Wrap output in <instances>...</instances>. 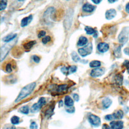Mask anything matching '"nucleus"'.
Returning a JSON list of instances; mask_svg holds the SVG:
<instances>
[{
  "label": "nucleus",
  "instance_id": "f257e3e1",
  "mask_svg": "<svg viewBox=\"0 0 129 129\" xmlns=\"http://www.w3.org/2000/svg\"><path fill=\"white\" fill-rule=\"evenodd\" d=\"M36 85V84L35 82H32L24 86L20 92L17 97L16 98L15 102L18 103L21 101L22 100L25 98L30 94H31L34 90Z\"/></svg>",
  "mask_w": 129,
  "mask_h": 129
},
{
  "label": "nucleus",
  "instance_id": "f03ea898",
  "mask_svg": "<svg viewBox=\"0 0 129 129\" xmlns=\"http://www.w3.org/2000/svg\"><path fill=\"white\" fill-rule=\"evenodd\" d=\"M16 40L14 41L7 42V43L4 44L1 48V61H2L6 57L7 54H8L9 52L10 51L11 48L16 43Z\"/></svg>",
  "mask_w": 129,
  "mask_h": 129
},
{
  "label": "nucleus",
  "instance_id": "7ed1b4c3",
  "mask_svg": "<svg viewBox=\"0 0 129 129\" xmlns=\"http://www.w3.org/2000/svg\"><path fill=\"white\" fill-rule=\"evenodd\" d=\"M73 11L70 9L68 10L64 20V27L66 30H69L71 28L73 18Z\"/></svg>",
  "mask_w": 129,
  "mask_h": 129
},
{
  "label": "nucleus",
  "instance_id": "20e7f679",
  "mask_svg": "<svg viewBox=\"0 0 129 129\" xmlns=\"http://www.w3.org/2000/svg\"><path fill=\"white\" fill-rule=\"evenodd\" d=\"M129 37V27H124L120 33H119L118 40V41L121 43H126Z\"/></svg>",
  "mask_w": 129,
  "mask_h": 129
},
{
  "label": "nucleus",
  "instance_id": "39448f33",
  "mask_svg": "<svg viewBox=\"0 0 129 129\" xmlns=\"http://www.w3.org/2000/svg\"><path fill=\"white\" fill-rule=\"evenodd\" d=\"M46 101L44 97H40L37 103H34L31 107L30 111L32 113H36L42 108V107L46 104Z\"/></svg>",
  "mask_w": 129,
  "mask_h": 129
},
{
  "label": "nucleus",
  "instance_id": "423d86ee",
  "mask_svg": "<svg viewBox=\"0 0 129 129\" xmlns=\"http://www.w3.org/2000/svg\"><path fill=\"white\" fill-rule=\"evenodd\" d=\"M93 50L92 43H89L83 47L78 49V52L82 57H85L91 53Z\"/></svg>",
  "mask_w": 129,
  "mask_h": 129
},
{
  "label": "nucleus",
  "instance_id": "0eeeda50",
  "mask_svg": "<svg viewBox=\"0 0 129 129\" xmlns=\"http://www.w3.org/2000/svg\"><path fill=\"white\" fill-rule=\"evenodd\" d=\"M88 120L90 124L95 127H98L101 124L100 117L94 114H90L88 116Z\"/></svg>",
  "mask_w": 129,
  "mask_h": 129
},
{
  "label": "nucleus",
  "instance_id": "6e6552de",
  "mask_svg": "<svg viewBox=\"0 0 129 129\" xmlns=\"http://www.w3.org/2000/svg\"><path fill=\"white\" fill-rule=\"evenodd\" d=\"M105 73V69L103 68H97L93 69L90 72V76L93 78L102 76Z\"/></svg>",
  "mask_w": 129,
  "mask_h": 129
},
{
  "label": "nucleus",
  "instance_id": "1a4fd4ad",
  "mask_svg": "<svg viewBox=\"0 0 129 129\" xmlns=\"http://www.w3.org/2000/svg\"><path fill=\"white\" fill-rule=\"evenodd\" d=\"M55 12V9L53 7H50L48 8L44 13V18L47 21H49V19H52V16H53Z\"/></svg>",
  "mask_w": 129,
  "mask_h": 129
},
{
  "label": "nucleus",
  "instance_id": "9d476101",
  "mask_svg": "<svg viewBox=\"0 0 129 129\" xmlns=\"http://www.w3.org/2000/svg\"><path fill=\"white\" fill-rule=\"evenodd\" d=\"M110 126L112 129H122L123 128V122L121 120H113L110 122Z\"/></svg>",
  "mask_w": 129,
  "mask_h": 129
},
{
  "label": "nucleus",
  "instance_id": "9b49d317",
  "mask_svg": "<svg viewBox=\"0 0 129 129\" xmlns=\"http://www.w3.org/2000/svg\"><path fill=\"white\" fill-rule=\"evenodd\" d=\"M109 48V45L105 42H100L97 45V49L101 53H104L107 51Z\"/></svg>",
  "mask_w": 129,
  "mask_h": 129
},
{
  "label": "nucleus",
  "instance_id": "f8f14e48",
  "mask_svg": "<svg viewBox=\"0 0 129 129\" xmlns=\"http://www.w3.org/2000/svg\"><path fill=\"white\" fill-rule=\"evenodd\" d=\"M116 15V11L114 9H110L106 11L105 13V18L107 20H111Z\"/></svg>",
  "mask_w": 129,
  "mask_h": 129
},
{
  "label": "nucleus",
  "instance_id": "ddd939ff",
  "mask_svg": "<svg viewBox=\"0 0 129 129\" xmlns=\"http://www.w3.org/2000/svg\"><path fill=\"white\" fill-rule=\"evenodd\" d=\"M95 8H96V7L94 6H93L90 4H88V3L84 4L82 7L83 11L84 12H85L87 13L93 12L95 10Z\"/></svg>",
  "mask_w": 129,
  "mask_h": 129
},
{
  "label": "nucleus",
  "instance_id": "4468645a",
  "mask_svg": "<svg viewBox=\"0 0 129 129\" xmlns=\"http://www.w3.org/2000/svg\"><path fill=\"white\" fill-rule=\"evenodd\" d=\"M33 19V16L32 15H30L29 16L26 17L25 18H24L21 22V26L22 27H24L26 26H27L32 20Z\"/></svg>",
  "mask_w": 129,
  "mask_h": 129
},
{
  "label": "nucleus",
  "instance_id": "2eb2a0df",
  "mask_svg": "<svg viewBox=\"0 0 129 129\" xmlns=\"http://www.w3.org/2000/svg\"><path fill=\"white\" fill-rule=\"evenodd\" d=\"M112 104V100L108 97L104 98L102 101V104L104 109L108 108Z\"/></svg>",
  "mask_w": 129,
  "mask_h": 129
},
{
  "label": "nucleus",
  "instance_id": "dca6fc26",
  "mask_svg": "<svg viewBox=\"0 0 129 129\" xmlns=\"http://www.w3.org/2000/svg\"><path fill=\"white\" fill-rule=\"evenodd\" d=\"M68 86L67 84H61L58 85L55 88V90L58 93L66 92L68 89Z\"/></svg>",
  "mask_w": 129,
  "mask_h": 129
},
{
  "label": "nucleus",
  "instance_id": "f3484780",
  "mask_svg": "<svg viewBox=\"0 0 129 129\" xmlns=\"http://www.w3.org/2000/svg\"><path fill=\"white\" fill-rule=\"evenodd\" d=\"M64 105L68 107H72L74 104L73 99L70 96H66L64 99Z\"/></svg>",
  "mask_w": 129,
  "mask_h": 129
},
{
  "label": "nucleus",
  "instance_id": "a211bd4d",
  "mask_svg": "<svg viewBox=\"0 0 129 129\" xmlns=\"http://www.w3.org/2000/svg\"><path fill=\"white\" fill-rule=\"evenodd\" d=\"M85 30L87 34L89 35H94V37H96L97 36V31L92 27H91L90 26H86L85 27Z\"/></svg>",
  "mask_w": 129,
  "mask_h": 129
},
{
  "label": "nucleus",
  "instance_id": "6ab92c4d",
  "mask_svg": "<svg viewBox=\"0 0 129 129\" xmlns=\"http://www.w3.org/2000/svg\"><path fill=\"white\" fill-rule=\"evenodd\" d=\"M17 34L16 33H14V34H9L8 35L6 36V37H4L3 40L4 42H10L12 41H13L15 38H16Z\"/></svg>",
  "mask_w": 129,
  "mask_h": 129
},
{
  "label": "nucleus",
  "instance_id": "aec40b11",
  "mask_svg": "<svg viewBox=\"0 0 129 129\" xmlns=\"http://www.w3.org/2000/svg\"><path fill=\"white\" fill-rule=\"evenodd\" d=\"M88 42V39L85 36H81L77 42V45L79 46H83Z\"/></svg>",
  "mask_w": 129,
  "mask_h": 129
},
{
  "label": "nucleus",
  "instance_id": "412c9836",
  "mask_svg": "<svg viewBox=\"0 0 129 129\" xmlns=\"http://www.w3.org/2000/svg\"><path fill=\"white\" fill-rule=\"evenodd\" d=\"M112 115L114 119H120L123 117V112L121 110H117L115 112H114Z\"/></svg>",
  "mask_w": 129,
  "mask_h": 129
},
{
  "label": "nucleus",
  "instance_id": "4be33fe9",
  "mask_svg": "<svg viewBox=\"0 0 129 129\" xmlns=\"http://www.w3.org/2000/svg\"><path fill=\"white\" fill-rule=\"evenodd\" d=\"M36 43V41L35 40H31L30 41L23 45V47L26 50L30 49Z\"/></svg>",
  "mask_w": 129,
  "mask_h": 129
},
{
  "label": "nucleus",
  "instance_id": "5701e85b",
  "mask_svg": "<svg viewBox=\"0 0 129 129\" xmlns=\"http://www.w3.org/2000/svg\"><path fill=\"white\" fill-rule=\"evenodd\" d=\"M123 81V77L121 74H117L114 77V82L117 85H121Z\"/></svg>",
  "mask_w": 129,
  "mask_h": 129
},
{
  "label": "nucleus",
  "instance_id": "b1692460",
  "mask_svg": "<svg viewBox=\"0 0 129 129\" xmlns=\"http://www.w3.org/2000/svg\"><path fill=\"white\" fill-rule=\"evenodd\" d=\"M101 62L99 60H92L91 61L90 63H89V66L91 68H99V67L101 66Z\"/></svg>",
  "mask_w": 129,
  "mask_h": 129
},
{
  "label": "nucleus",
  "instance_id": "393cba45",
  "mask_svg": "<svg viewBox=\"0 0 129 129\" xmlns=\"http://www.w3.org/2000/svg\"><path fill=\"white\" fill-rule=\"evenodd\" d=\"M19 111L20 113L24 114H27L29 112V107L28 105H24L19 108Z\"/></svg>",
  "mask_w": 129,
  "mask_h": 129
},
{
  "label": "nucleus",
  "instance_id": "a878e982",
  "mask_svg": "<svg viewBox=\"0 0 129 129\" xmlns=\"http://www.w3.org/2000/svg\"><path fill=\"white\" fill-rule=\"evenodd\" d=\"M71 55H72V58L73 60L76 62H78L79 61L82 62L84 60H81L80 57L79 56V55L77 54V53H76V52H72Z\"/></svg>",
  "mask_w": 129,
  "mask_h": 129
},
{
  "label": "nucleus",
  "instance_id": "bb28decb",
  "mask_svg": "<svg viewBox=\"0 0 129 129\" xmlns=\"http://www.w3.org/2000/svg\"><path fill=\"white\" fill-rule=\"evenodd\" d=\"M20 118L16 115L13 116L11 118V123L13 125H16L18 124L19 123Z\"/></svg>",
  "mask_w": 129,
  "mask_h": 129
},
{
  "label": "nucleus",
  "instance_id": "cd10ccee",
  "mask_svg": "<svg viewBox=\"0 0 129 129\" xmlns=\"http://www.w3.org/2000/svg\"><path fill=\"white\" fill-rule=\"evenodd\" d=\"M114 55L116 57H119L121 56V48L120 46H118L114 50Z\"/></svg>",
  "mask_w": 129,
  "mask_h": 129
},
{
  "label": "nucleus",
  "instance_id": "c85d7f7f",
  "mask_svg": "<svg viewBox=\"0 0 129 129\" xmlns=\"http://www.w3.org/2000/svg\"><path fill=\"white\" fill-rule=\"evenodd\" d=\"M7 0H1V11L5 10L7 6Z\"/></svg>",
  "mask_w": 129,
  "mask_h": 129
},
{
  "label": "nucleus",
  "instance_id": "c756f323",
  "mask_svg": "<svg viewBox=\"0 0 129 129\" xmlns=\"http://www.w3.org/2000/svg\"><path fill=\"white\" fill-rule=\"evenodd\" d=\"M77 67L76 66H71L69 67V75L72 73H74L77 71Z\"/></svg>",
  "mask_w": 129,
  "mask_h": 129
},
{
  "label": "nucleus",
  "instance_id": "7c9ffc66",
  "mask_svg": "<svg viewBox=\"0 0 129 129\" xmlns=\"http://www.w3.org/2000/svg\"><path fill=\"white\" fill-rule=\"evenodd\" d=\"M60 71L63 74L68 76L69 75V67H63L60 69Z\"/></svg>",
  "mask_w": 129,
  "mask_h": 129
},
{
  "label": "nucleus",
  "instance_id": "2f4dec72",
  "mask_svg": "<svg viewBox=\"0 0 129 129\" xmlns=\"http://www.w3.org/2000/svg\"><path fill=\"white\" fill-rule=\"evenodd\" d=\"M53 108H54V106L52 107V105L50 106L49 108V109L45 112V115H47L48 116H50L53 112Z\"/></svg>",
  "mask_w": 129,
  "mask_h": 129
},
{
  "label": "nucleus",
  "instance_id": "473e14b6",
  "mask_svg": "<svg viewBox=\"0 0 129 129\" xmlns=\"http://www.w3.org/2000/svg\"><path fill=\"white\" fill-rule=\"evenodd\" d=\"M51 40V37L49 36H45L42 40V42L44 44H45L49 42Z\"/></svg>",
  "mask_w": 129,
  "mask_h": 129
},
{
  "label": "nucleus",
  "instance_id": "72a5a7b5",
  "mask_svg": "<svg viewBox=\"0 0 129 129\" xmlns=\"http://www.w3.org/2000/svg\"><path fill=\"white\" fill-rule=\"evenodd\" d=\"M6 71L7 73H11L12 71V64L10 63H8L7 64L6 68H5Z\"/></svg>",
  "mask_w": 129,
  "mask_h": 129
},
{
  "label": "nucleus",
  "instance_id": "f704fd0d",
  "mask_svg": "<svg viewBox=\"0 0 129 129\" xmlns=\"http://www.w3.org/2000/svg\"><path fill=\"white\" fill-rule=\"evenodd\" d=\"M30 129H37L38 128L37 124L35 121L32 122L30 125Z\"/></svg>",
  "mask_w": 129,
  "mask_h": 129
},
{
  "label": "nucleus",
  "instance_id": "c9c22d12",
  "mask_svg": "<svg viewBox=\"0 0 129 129\" xmlns=\"http://www.w3.org/2000/svg\"><path fill=\"white\" fill-rule=\"evenodd\" d=\"M32 59L33 60V61L36 62V63H38L39 62L40 60V58L39 56H38L37 55H33L32 56Z\"/></svg>",
  "mask_w": 129,
  "mask_h": 129
},
{
  "label": "nucleus",
  "instance_id": "e433bc0d",
  "mask_svg": "<svg viewBox=\"0 0 129 129\" xmlns=\"http://www.w3.org/2000/svg\"><path fill=\"white\" fill-rule=\"evenodd\" d=\"M105 119L107 120L110 121V120H112L113 119H114V117L113 116L112 114H107V115H105Z\"/></svg>",
  "mask_w": 129,
  "mask_h": 129
},
{
  "label": "nucleus",
  "instance_id": "4c0bfd02",
  "mask_svg": "<svg viewBox=\"0 0 129 129\" xmlns=\"http://www.w3.org/2000/svg\"><path fill=\"white\" fill-rule=\"evenodd\" d=\"M4 129H16L15 126L13 124V125H11V124H6L5 125V126L4 127Z\"/></svg>",
  "mask_w": 129,
  "mask_h": 129
},
{
  "label": "nucleus",
  "instance_id": "58836bf2",
  "mask_svg": "<svg viewBox=\"0 0 129 129\" xmlns=\"http://www.w3.org/2000/svg\"><path fill=\"white\" fill-rule=\"evenodd\" d=\"M45 34H46V32L44 30H41L38 34V38H41L42 37L44 36L45 35Z\"/></svg>",
  "mask_w": 129,
  "mask_h": 129
},
{
  "label": "nucleus",
  "instance_id": "ea45409f",
  "mask_svg": "<svg viewBox=\"0 0 129 129\" xmlns=\"http://www.w3.org/2000/svg\"><path fill=\"white\" fill-rule=\"evenodd\" d=\"M75 108H74V107H73V106H72V107H69V108H68V109H66V111H67L68 113H72L74 112H75Z\"/></svg>",
  "mask_w": 129,
  "mask_h": 129
},
{
  "label": "nucleus",
  "instance_id": "a19ab883",
  "mask_svg": "<svg viewBox=\"0 0 129 129\" xmlns=\"http://www.w3.org/2000/svg\"><path fill=\"white\" fill-rule=\"evenodd\" d=\"M73 98L76 101H79V96L77 93H74L73 94Z\"/></svg>",
  "mask_w": 129,
  "mask_h": 129
},
{
  "label": "nucleus",
  "instance_id": "79ce46f5",
  "mask_svg": "<svg viewBox=\"0 0 129 129\" xmlns=\"http://www.w3.org/2000/svg\"><path fill=\"white\" fill-rule=\"evenodd\" d=\"M102 129H112L110 126L108 125L107 124H103L102 126Z\"/></svg>",
  "mask_w": 129,
  "mask_h": 129
},
{
  "label": "nucleus",
  "instance_id": "37998d69",
  "mask_svg": "<svg viewBox=\"0 0 129 129\" xmlns=\"http://www.w3.org/2000/svg\"><path fill=\"white\" fill-rule=\"evenodd\" d=\"M123 66H124L127 69L129 68V60H125L124 62L123 63Z\"/></svg>",
  "mask_w": 129,
  "mask_h": 129
},
{
  "label": "nucleus",
  "instance_id": "c03bdc74",
  "mask_svg": "<svg viewBox=\"0 0 129 129\" xmlns=\"http://www.w3.org/2000/svg\"><path fill=\"white\" fill-rule=\"evenodd\" d=\"M91 1L95 4H99L102 1V0H91Z\"/></svg>",
  "mask_w": 129,
  "mask_h": 129
},
{
  "label": "nucleus",
  "instance_id": "a18cd8bd",
  "mask_svg": "<svg viewBox=\"0 0 129 129\" xmlns=\"http://www.w3.org/2000/svg\"><path fill=\"white\" fill-rule=\"evenodd\" d=\"M125 11L127 13H129V3H128L125 6Z\"/></svg>",
  "mask_w": 129,
  "mask_h": 129
},
{
  "label": "nucleus",
  "instance_id": "49530a36",
  "mask_svg": "<svg viewBox=\"0 0 129 129\" xmlns=\"http://www.w3.org/2000/svg\"><path fill=\"white\" fill-rule=\"evenodd\" d=\"M124 52L126 54L129 55V49H128V48H125V49H124Z\"/></svg>",
  "mask_w": 129,
  "mask_h": 129
},
{
  "label": "nucleus",
  "instance_id": "de8ad7c7",
  "mask_svg": "<svg viewBox=\"0 0 129 129\" xmlns=\"http://www.w3.org/2000/svg\"><path fill=\"white\" fill-rule=\"evenodd\" d=\"M118 0H108V2L109 3H115L116 2H117Z\"/></svg>",
  "mask_w": 129,
  "mask_h": 129
},
{
  "label": "nucleus",
  "instance_id": "09e8293b",
  "mask_svg": "<svg viewBox=\"0 0 129 129\" xmlns=\"http://www.w3.org/2000/svg\"><path fill=\"white\" fill-rule=\"evenodd\" d=\"M127 73L129 74V68H128V69H127Z\"/></svg>",
  "mask_w": 129,
  "mask_h": 129
},
{
  "label": "nucleus",
  "instance_id": "8fccbe9b",
  "mask_svg": "<svg viewBox=\"0 0 129 129\" xmlns=\"http://www.w3.org/2000/svg\"><path fill=\"white\" fill-rule=\"evenodd\" d=\"M24 0H19V1H23Z\"/></svg>",
  "mask_w": 129,
  "mask_h": 129
}]
</instances>
